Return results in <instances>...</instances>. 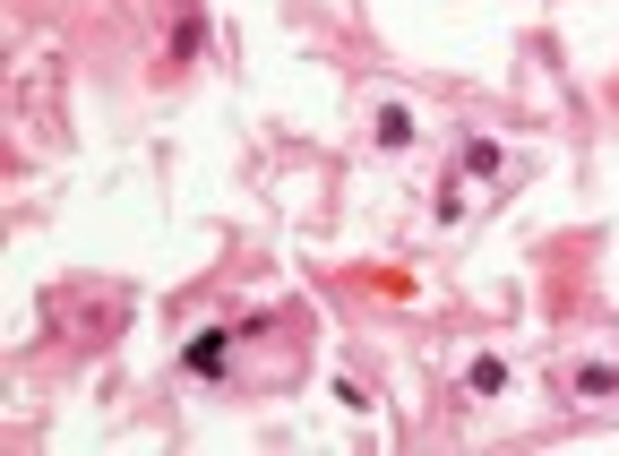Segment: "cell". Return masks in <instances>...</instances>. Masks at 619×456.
Wrapping results in <instances>:
<instances>
[{
    "label": "cell",
    "mask_w": 619,
    "mask_h": 456,
    "mask_svg": "<svg viewBox=\"0 0 619 456\" xmlns=\"http://www.w3.org/2000/svg\"><path fill=\"white\" fill-rule=\"evenodd\" d=\"M190 370H224V336H198V345H190Z\"/></svg>",
    "instance_id": "cell-1"
}]
</instances>
